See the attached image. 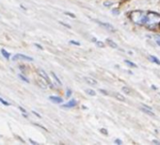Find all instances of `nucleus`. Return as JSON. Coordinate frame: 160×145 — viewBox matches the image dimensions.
I'll use <instances>...</instances> for the list:
<instances>
[{
    "label": "nucleus",
    "mask_w": 160,
    "mask_h": 145,
    "mask_svg": "<svg viewBox=\"0 0 160 145\" xmlns=\"http://www.w3.org/2000/svg\"><path fill=\"white\" fill-rule=\"evenodd\" d=\"M159 25H160V14L153 12H148L146 16L145 26L149 29H154Z\"/></svg>",
    "instance_id": "obj_1"
},
{
    "label": "nucleus",
    "mask_w": 160,
    "mask_h": 145,
    "mask_svg": "<svg viewBox=\"0 0 160 145\" xmlns=\"http://www.w3.org/2000/svg\"><path fill=\"white\" fill-rule=\"evenodd\" d=\"M146 16H147V14L144 12H142V11H134V12H131L130 14H129L130 20L134 24L138 25V26L145 25Z\"/></svg>",
    "instance_id": "obj_2"
},
{
    "label": "nucleus",
    "mask_w": 160,
    "mask_h": 145,
    "mask_svg": "<svg viewBox=\"0 0 160 145\" xmlns=\"http://www.w3.org/2000/svg\"><path fill=\"white\" fill-rule=\"evenodd\" d=\"M17 59H22V60H27V61H33V58L23 55V54H16L12 57V60L15 61Z\"/></svg>",
    "instance_id": "obj_3"
},
{
    "label": "nucleus",
    "mask_w": 160,
    "mask_h": 145,
    "mask_svg": "<svg viewBox=\"0 0 160 145\" xmlns=\"http://www.w3.org/2000/svg\"><path fill=\"white\" fill-rule=\"evenodd\" d=\"M98 25H100L101 27H103L104 28H106L107 30H108V31H115V28L112 27V25H110V24H108V23H104V22H102V21H95Z\"/></svg>",
    "instance_id": "obj_4"
},
{
    "label": "nucleus",
    "mask_w": 160,
    "mask_h": 145,
    "mask_svg": "<svg viewBox=\"0 0 160 145\" xmlns=\"http://www.w3.org/2000/svg\"><path fill=\"white\" fill-rule=\"evenodd\" d=\"M38 72H39V75L49 84V85H52V83H51V80H50V78H49V77H48V75L46 74V72L43 71V70H42V69H40L39 71H38Z\"/></svg>",
    "instance_id": "obj_5"
},
{
    "label": "nucleus",
    "mask_w": 160,
    "mask_h": 145,
    "mask_svg": "<svg viewBox=\"0 0 160 145\" xmlns=\"http://www.w3.org/2000/svg\"><path fill=\"white\" fill-rule=\"evenodd\" d=\"M84 80L86 81L87 84L89 85H92V86H97L98 85V82L97 80H95L94 78H89V77H84Z\"/></svg>",
    "instance_id": "obj_6"
},
{
    "label": "nucleus",
    "mask_w": 160,
    "mask_h": 145,
    "mask_svg": "<svg viewBox=\"0 0 160 145\" xmlns=\"http://www.w3.org/2000/svg\"><path fill=\"white\" fill-rule=\"evenodd\" d=\"M49 100L55 104H61L63 102L62 98H60L58 96H49Z\"/></svg>",
    "instance_id": "obj_7"
},
{
    "label": "nucleus",
    "mask_w": 160,
    "mask_h": 145,
    "mask_svg": "<svg viewBox=\"0 0 160 145\" xmlns=\"http://www.w3.org/2000/svg\"><path fill=\"white\" fill-rule=\"evenodd\" d=\"M76 101L75 100H70L68 103H66V104H64L63 106H62V108H73V107H75L76 106Z\"/></svg>",
    "instance_id": "obj_8"
},
{
    "label": "nucleus",
    "mask_w": 160,
    "mask_h": 145,
    "mask_svg": "<svg viewBox=\"0 0 160 145\" xmlns=\"http://www.w3.org/2000/svg\"><path fill=\"white\" fill-rule=\"evenodd\" d=\"M113 97H115L119 101H122V102L125 101V97L122 93H120V92H114L113 93Z\"/></svg>",
    "instance_id": "obj_9"
},
{
    "label": "nucleus",
    "mask_w": 160,
    "mask_h": 145,
    "mask_svg": "<svg viewBox=\"0 0 160 145\" xmlns=\"http://www.w3.org/2000/svg\"><path fill=\"white\" fill-rule=\"evenodd\" d=\"M107 43L112 48H118V44L115 42H113L112 40H110V39H107Z\"/></svg>",
    "instance_id": "obj_10"
},
{
    "label": "nucleus",
    "mask_w": 160,
    "mask_h": 145,
    "mask_svg": "<svg viewBox=\"0 0 160 145\" xmlns=\"http://www.w3.org/2000/svg\"><path fill=\"white\" fill-rule=\"evenodd\" d=\"M140 109L144 112V113H146L147 115H150V116H155V114L151 110V109H148V108H140Z\"/></svg>",
    "instance_id": "obj_11"
},
{
    "label": "nucleus",
    "mask_w": 160,
    "mask_h": 145,
    "mask_svg": "<svg viewBox=\"0 0 160 145\" xmlns=\"http://www.w3.org/2000/svg\"><path fill=\"white\" fill-rule=\"evenodd\" d=\"M1 53H2L3 57H4V58H6L7 59H9V58H11V54H10L9 52H7L5 49H1Z\"/></svg>",
    "instance_id": "obj_12"
},
{
    "label": "nucleus",
    "mask_w": 160,
    "mask_h": 145,
    "mask_svg": "<svg viewBox=\"0 0 160 145\" xmlns=\"http://www.w3.org/2000/svg\"><path fill=\"white\" fill-rule=\"evenodd\" d=\"M149 59H150V60H152V62H154L155 64L160 65V60H159L158 58H156L155 57H153V56H150V57H149Z\"/></svg>",
    "instance_id": "obj_13"
},
{
    "label": "nucleus",
    "mask_w": 160,
    "mask_h": 145,
    "mask_svg": "<svg viewBox=\"0 0 160 145\" xmlns=\"http://www.w3.org/2000/svg\"><path fill=\"white\" fill-rule=\"evenodd\" d=\"M51 75H52L53 78H54V79H55V80L57 81V83H58V85H61V81L59 80V78H58L57 77V75L55 74V72H51Z\"/></svg>",
    "instance_id": "obj_14"
},
{
    "label": "nucleus",
    "mask_w": 160,
    "mask_h": 145,
    "mask_svg": "<svg viewBox=\"0 0 160 145\" xmlns=\"http://www.w3.org/2000/svg\"><path fill=\"white\" fill-rule=\"evenodd\" d=\"M86 92H87V94H89V95H92V96H95V95H96V92H95V91H93V90H91V89H87V90H86Z\"/></svg>",
    "instance_id": "obj_15"
},
{
    "label": "nucleus",
    "mask_w": 160,
    "mask_h": 145,
    "mask_svg": "<svg viewBox=\"0 0 160 145\" xmlns=\"http://www.w3.org/2000/svg\"><path fill=\"white\" fill-rule=\"evenodd\" d=\"M122 92H124L125 94H129V93L131 92L130 89H129L128 87H126V86H123V87L122 88Z\"/></svg>",
    "instance_id": "obj_16"
},
{
    "label": "nucleus",
    "mask_w": 160,
    "mask_h": 145,
    "mask_svg": "<svg viewBox=\"0 0 160 145\" xmlns=\"http://www.w3.org/2000/svg\"><path fill=\"white\" fill-rule=\"evenodd\" d=\"M113 2H111V1H105L104 3H103V5L105 6V7H107V8H110L111 6H113Z\"/></svg>",
    "instance_id": "obj_17"
},
{
    "label": "nucleus",
    "mask_w": 160,
    "mask_h": 145,
    "mask_svg": "<svg viewBox=\"0 0 160 145\" xmlns=\"http://www.w3.org/2000/svg\"><path fill=\"white\" fill-rule=\"evenodd\" d=\"M124 62H125L127 65L131 66V67H137V65H136L135 63H133L132 61H129V60H127V59H125V60H124Z\"/></svg>",
    "instance_id": "obj_18"
},
{
    "label": "nucleus",
    "mask_w": 160,
    "mask_h": 145,
    "mask_svg": "<svg viewBox=\"0 0 160 145\" xmlns=\"http://www.w3.org/2000/svg\"><path fill=\"white\" fill-rule=\"evenodd\" d=\"M96 45L99 46V47H101V48H104L105 47V43L103 42H100V41L96 42Z\"/></svg>",
    "instance_id": "obj_19"
},
{
    "label": "nucleus",
    "mask_w": 160,
    "mask_h": 145,
    "mask_svg": "<svg viewBox=\"0 0 160 145\" xmlns=\"http://www.w3.org/2000/svg\"><path fill=\"white\" fill-rule=\"evenodd\" d=\"M0 103H2L3 105H5V106H10V103H8L7 101H5L4 99H2L1 97H0Z\"/></svg>",
    "instance_id": "obj_20"
},
{
    "label": "nucleus",
    "mask_w": 160,
    "mask_h": 145,
    "mask_svg": "<svg viewBox=\"0 0 160 145\" xmlns=\"http://www.w3.org/2000/svg\"><path fill=\"white\" fill-rule=\"evenodd\" d=\"M154 38H155V42H156V43L160 46V36L155 35V36H154Z\"/></svg>",
    "instance_id": "obj_21"
},
{
    "label": "nucleus",
    "mask_w": 160,
    "mask_h": 145,
    "mask_svg": "<svg viewBox=\"0 0 160 145\" xmlns=\"http://www.w3.org/2000/svg\"><path fill=\"white\" fill-rule=\"evenodd\" d=\"M19 78H20L22 80H24L25 82H27V83H28V82H29V81H28V78H26L23 75H19Z\"/></svg>",
    "instance_id": "obj_22"
},
{
    "label": "nucleus",
    "mask_w": 160,
    "mask_h": 145,
    "mask_svg": "<svg viewBox=\"0 0 160 145\" xmlns=\"http://www.w3.org/2000/svg\"><path fill=\"white\" fill-rule=\"evenodd\" d=\"M72 95V91L71 90H69V89H67V93H66V97L67 98H69L70 96Z\"/></svg>",
    "instance_id": "obj_23"
},
{
    "label": "nucleus",
    "mask_w": 160,
    "mask_h": 145,
    "mask_svg": "<svg viewBox=\"0 0 160 145\" xmlns=\"http://www.w3.org/2000/svg\"><path fill=\"white\" fill-rule=\"evenodd\" d=\"M100 132H101V133H103L104 135H108V131H107L105 128H101V129H100Z\"/></svg>",
    "instance_id": "obj_24"
},
{
    "label": "nucleus",
    "mask_w": 160,
    "mask_h": 145,
    "mask_svg": "<svg viewBox=\"0 0 160 145\" xmlns=\"http://www.w3.org/2000/svg\"><path fill=\"white\" fill-rule=\"evenodd\" d=\"M72 44H74V45H80V42H74V41H71L70 42Z\"/></svg>",
    "instance_id": "obj_25"
},
{
    "label": "nucleus",
    "mask_w": 160,
    "mask_h": 145,
    "mask_svg": "<svg viewBox=\"0 0 160 145\" xmlns=\"http://www.w3.org/2000/svg\"><path fill=\"white\" fill-rule=\"evenodd\" d=\"M99 92H102L103 94H105V95H108V94L107 91H105V90H102V89H100V90H99Z\"/></svg>",
    "instance_id": "obj_26"
},
{
    "label": "nucleus",
    "mask_w": 160,
    "mask_h": 145,
    "mask_svg": "<svg viewBox=\"0 0 160 145\" xmlns=\"http://www.w3.org/2000/svg\"><path fill=\"white\" fill-rule=\"evenodd\" d=\"M65 14H67V15H70L72 18H75V15H74V14H72V13H71V12H65Z\"/></svg>",
    "instance_id": "obj_27"
},
{
    "label": "nucleus",
    "mask_w": 160,
    "mask_h": 145,
    "mask_svg": "<svg viewBox=\"0 0 160 145\" xmlns=\"http://www.w3.org/2000/svg\"><path fill=\"white\" fill-rule=\"evenodd\" d=\"M60 24H61L62 26H64V27H66V28H71V27H70L69 25H67V24H65V23H62V22H60Z\"/></svg>",
    "instance_id": "obj_28"
},
{
    "label": "nucleus",
    "mask_w": 160,
    "mask_h": 145,
    "mask_svg": "<svg viewBox=\"0 0 160 145\" xmlns=\"http://www.w3.org/2000/svg\"><path fill=\"white\" fill-rule=\"evenodd\" d=\"M32 113H33V114H35V115H36V116H37L38 118H42V116H41L40 114H38L37 112H35V111H32Z\"/></svg>",
    "instance_id": "obj_29"
},
{
    "label": "nucleus",
    "mask_w": 160,
    "mask_h": 145,
    "mask_svg": "<svg viewBox=\"0 0 160 145\" xmlns=\"http://www.w3.org/2000/svg\"><path fill=\"white\" fill-rule=\"evenodd\" d=\"M152 142V143H154V144H158V145L160 144V142H159V141H157V140H154V139H153Z\"/></svg>",
    "instance_id": "obj_30"
},
{
    "label": "nucleus",
    "mask_w": 160,
    "mask_h": 145,
    "mask_svg": "<svg viewBox=\"0 0 160 145\" xmlns=\"http://www.w3.org/2000/svg\"><path fill=\"white\" fill-rule=\"evenodd\" d=\"M115 143H118V144H122V141L120 139H116L115 140Z\"/></svg>",
    "instance_id": "obj_31"
},
{
    "label": "nucleus",
    "mask_w": 160,
    "mask_h": 145,
    "mask_svg": "<svg viewBox=\"0 0 160 145\" xmlns=\"http://www.w3.org/2000/svg\"><path fill=\"white\" fill-rule=\"evenodd\" d=\"M35 45L38 47V48H40V49H42V45H40V44H38V43H35Z\"/></svg>",
    "instance_id": "obj_32"
},
{
    "label": "nucleus",
    "mask_w": 160,
    "mask_h": 145,
    "mask_svg": "<svg viewBox=\"0 0 160 145\" xmlns=\"http://www.w3.org/2000/svg\"><path fill=\"white\" fill-rule=\"evenodd\" d=\"M112 13H113V14H118L119 12H118V11H112Z\"/></svg>",
    "instance_id": "obj_33"
},
{
    "label": "nucleus",
    "mask_w": 160,
    "mask_h": 145,
    "mask_svg": "<svg viewBox=\"0 0 160 145\" xmlns=\"http://www.w3.org/2000/svg\"><path fill=\"white\" fill-rule=\"evenodd\" d=\"M19 109H21V110H22L23 112H26V110H25V109H24V108H23L22 107H19Z\"/></svg>",
    "instance_id": "obj_34"
},
{
    "label": "nucleus",
    "mask_w": 160,
    "mask_h": 145,
    "mask_svg": "<svg viewBox=\"0 0 160 145\" xmlns=\"http://www.w3.org/2000/svg\"><path fill=\"white\" fill-rule=\"evenodd\" d=\"M29 141H30L31 143H33V144H37V142H35V141H33V140H31V139H29Z\"/></svg>",
    "instance_id": "obj_35"
}]
</instances>
